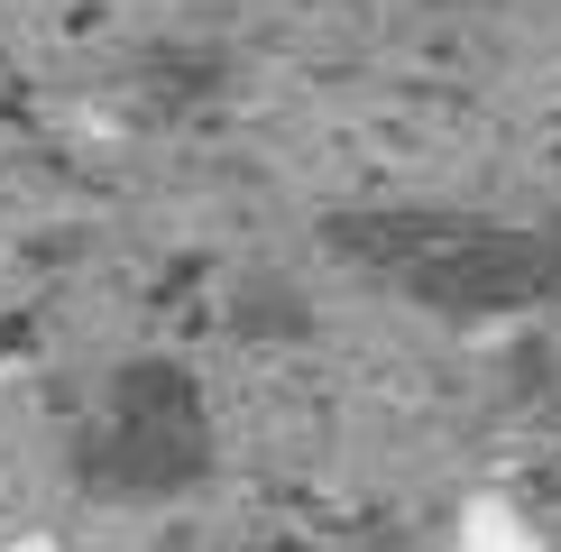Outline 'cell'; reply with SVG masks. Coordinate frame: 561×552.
<instances>
[{
	"mask_svg": "<svg viewBox=\"0 0 561 552\" xmlns=\"http://www.w3.org/2000/svg\"><path fill=\"white\" fill-rule=\"evenodd\" d=\"M203 470H213V405H203L194 368L129 359L75 442V479L102 497H175Z\"/></svg>",
	"mask_w": 561,
	"mask_h": 552,
	"instance_id": "2",
	"label": "cell"
},
{
	"mask_svg": "<svg viewBox=\"0 0 561 552\" xmlns=\"http://www.w3.org/2000/svg\"><path fill=\"white\" fill-rule=\"evenodd\" d=\"M451 552H543V543H525L516 525H497V516H479V525H470V534H460Z\"/></svg>",
	"mask_w": 561,
	"mask_h": 552,
	"instance_id": "3",
	"label": "cell"
},
{
	"mask_svg": "<svg viewBox=\"0 0 561 552\" xmlns=\"http://www.w3.org/2000/svg\"><path fill=\"white\" fill-rule=\"evenodd\" d=\"M442 10H470V0H442Z\"/></svg>",
	"mask_w": 561,
	"mask_h": 552,
	"instance_id": "4",
	"label": "cell"
},
{
	"mask_svg": "<svg viewBox=\"0 0 561 552\" xmlns=\"http://www.w3.org/2000/svg\"><path fill=\"white\" fill-rule=\"evenodd\" d=\"M322 249L442 322H506L561 304V212H332Z\"/></svg>",
	"mask_w": 561,
	"mask_h": 552,
	"instance_id": "1",
	"label": "cell"
}]
</instances>
